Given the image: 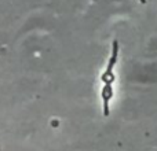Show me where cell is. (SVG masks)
Here are the masks:
<instances>
[{
  "label": "cell",
  "mask_w": 157,
  "mask_h": 151,
  "mask_svg": "<svg viewBox=\"0 0 157 151\" xmlns=\"http://www.w3.org/2000/svg\"><path fill=\"white\" fill-rule=\"evenodd\" d=\"M101 96L103 100V113L105 116L109 114V100L113 98V88H112V84H105L101 91Z\"/></svg>",
  "instance_id": "obj_1"
},
{
  "label": "cell",
  "mask_w": 157,
  "mask_h": 151,
  "mask_svg": "<svg viewBox=\"0 0 157 151\" xmlns=\"http://www.w3.org/2000/svg\"><path fill=\"white\" fill-rule=\"evenodd\" d=\"M117 54H119V43L117 41H113V47H112V57L109 59L108 68H106V72H113V68L117 62Z\"/></svg>",
  "instance_id": "obj_2"
},
{
  "label": "cell",
  "mask_w": 157,
  "mask_h": 151,
  "mask_svg": "<svg viewBox=\"0 0 157 151\" xmlns=\"http://www.w3.org/2000/svg\"><path fill=\"white\" fill-rule=\"evenodd\" d=\"M101 80H102L103 84H112L114 81V74L113 72H106L102 74V77H101Z\"/></svg>",
  "instance_id": "obj_3"
},
{
  "label": "cell",
  "mask_w": 157,
  "mask_h": 151,
  "mask_svg": "<svg viewBox=\"0 0 157 151\" xmlns=\"http://www.w3.org/2000/svg\"><path fill=\"white\" fill-rule=\"evenodd\" d=\"M141 3H142V4H145V3H146V0H141Z\"/></svg>",
  "instance_id": "obj_4"
}]
</instances>
